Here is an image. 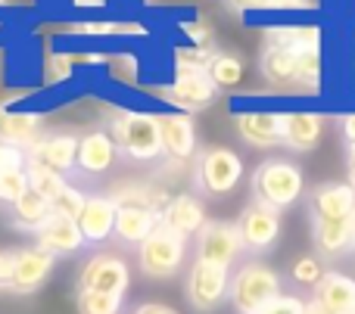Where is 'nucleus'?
<instances>
[{"mask_svg": "<svg viewBox=\"0 0 355 314\" xmlns=\"http://www.w3.org/2000/svg\"><path fill=\"white\" fill-rule=\"evenodd\" d=\"M103 131L112 137L119 153L131 162H156L159 156H166V149H162L159 116H153V112L112 109Z\"/></svg>", "mask_w": 355, "mask_h": 314, "instance_id": "obj_1", "label": "nucleus"}, {"mask_svg": "<svg viewBox=\"0 0 355 314\" xmlns=\"http://www.w3.org/2000/svg\"><path fill=\"white\" fill-rule=\"evenodd\" d=\"M284 296V277L262 259H246L231 271L227 305L237 314H259L268 302Z\"/></svg>", "mask_w": 355, "mask_h": 314, "instance_id": "obj_2", "label": "nucleus"}, {"mask_svg": "<svg viewBox=\"0 0 355 314\" xmlns=\"http://www.w3.org/2000/svg\"><path fill=\"white\" fill-rule=\"evenodd\" d=\"M252 203L268 205L275 212L293 209L306 193V178L302 168L287 159H265L252 172Z\"/></svg>", "mask_w": 355, "mask_h": 314, "instance_id": "obj_3", "label": "nucleus"}, {"mask_svg": "<svg viewBox=\"0 0 355 314\" xmlns=\"http://www.w3.org/2000/svg\"><path fill=\"white\" fill-rule=\"evenodd\" d=\"M184 265H187V240L162 224L137 246V268L150 280H172L184 271Z\"/></svg>", "mask_w": 355, "mask_h": 314, "instance_id": "obj_4", "label": "nucleus"}, {"mask_svg": "<svg viewBox=\"0 0 355 314\" xmlns=\"http://www.w3.org/2000/svg\"><path fill=\"white\" fill-rule=\"evenodd\" d=\"M227 286H231V271L215 261L193 259L184 274V299L193 311L212 314L221 305H227Z\"/></svg>", "mask_w": 355, "mask_h": 314, "instance_id": "obj_5", "label": "nucleus"}, {"mask_svg": "<svg viewBox=\"0 0 355 314\" xmlns=\"http://www.w3.org/2000/svg\"><path fill=\"white\" fill-rule=\"evenodd\" d=\"M243 159L231 147H209L196 156V190L206 196H227L243 181Z\"/></svg>", "mask_w": 355, "mask_h": 314, "instance_id": "obj_6", "label": "nucleus"}, {"mask_svg": "<svg viewBox=\"0 0 355 314\" xmlns=\"http://www.w3.org/2000/svg\"><path fill=\"white\" fill-rule=\"evenodd\" d=\"M131 268L116 252H94L78 271V293H103V296H128Z\"/></svg>", "mask_w": 355, "mask_h": 314, "instance_id": "obj_7", "label": "nucleus"}, {"mask_svg": "<svg viewBox=\"0 0 355 314\" xmlns=\"http://www.w3.org/2000/svg\"><path fill=\"white\" fill-rule=\"evenodd\" d=\"M243 255H246V249H243V240H240V230L234 221H206L202 230L196 234V259L215 261V265L234 271Z\"/></svg>", "mask_w": 355, "mask_h": 314, "instance_id": "obj_8", "label": "nucleus"}, {"mask_svg": "<svg viewBox=\"0 0 355 314\" xmlns=\"http://www.w3.org/2000/svg\"><path fill=\"white\" fill-rule=\"evenodd\" d=\"M53 268H56V259L47 255L44 249H37V246L12 249L10 252V284H6V290L16 293V296H31V293H37L50 280Z\"/></svg>", "mask_w": 355, "mask_h": 314, "instance_id": "obj_9", "label": "nucleus"}, {"mask_svg": "<svg viewBox=\"0 0 355 314\" xmlns=\"http://www.w3.org/2000/svg\"><path fill=\"white\" fill-rule=\"evenodd\" d=\"M156 93H159L168 106L184 109V116L209 109V106L218 100V87L209 78V72H181V75H175L172 84H166Z\"/></svg>", "mask_w": 355, "mask_h": 314, "instance_id": "obj_10", "label": "nucleus"}, {"mask_svg": "<svg viewBox=\"0 0 355 314\" xmlns=\"http://www.w3.org/2000/svg\"><path fill=\"white\" fill-rule=\"evenodd\" d=\"M234 224H237V230H240L243 249L252 255L268 252V249L281 240V212L268 209V205L250 203Z\"/></svg>", "mask_w": 355, "mask_h": 314, "instance_id": "obj_11", "label": "nucleus"}, {"mask_svg": "<svg viewBox=\"0 0 355 314\" xmlns=\"http://www.w3.org/2000/svg\"><path fill=\"white\" fill-rule=\"evenodd\" d=\"M309 314H352L355 311V277L343 271H327L321 284L306 299Z\"/></svg>", "mask_w": 355, "mask_h": 314, "instance_id": "obj_12", "label": "nucleus"}, {"mask_svg": "<svg viewBox=\"0 0 355 314\" xmlns=\"http://www.w3.org/2000/svg\"><path fill=\"white\" fill-rule=\"evenodd\" d=\"M355 190L343 181H327L309 193V215L312 221H352Z\"/></svg>", "mask_w": 355, "mask_h": 314, "instance_id": "obj_13", "label": "nucleus"}, {"mask_svg": "<svg viewBox=\"0 0 355 314\" xmlns=\"http://www.w3.org/2000/svg\"><path fill=\"white\" fill-rule=\"evenodd\" d=\"M35 246L44 249L47 255H53V259H69V255H78L87 243L78 230V221L50 212L47 221L35 230Z\"/></svg>", "mask_w": 355, "mask_h": 314, "instance_id": "obj_14", "label": "nucleus"}, {"mask_svg": "<svg viewBox=\"0 0 355 314\" xmlns=\"http://www.w3.org/2000/svg\"><path fill=\"white\" fill-rule=\"evenodd\" d=\"M75 156H78V134L60 131V134H44L28 149V165L50 168L66 178L69 172H75Z\"/></svg>", "mask_w": 355, "mask_h": 314, "instance_id": "obj_15", "label": "nucleus"}, {"mask_svg": "<svg viewBox=\"0 0 355 314\" xmlns=\"http://www.w3.org/2000/svg\"><path fill=\"white\" fill-rule=\"evenodd\" d=\"M259 72L275 91H296L300 93V53L284 44L268 41L259 56Z\"/></svg>", "mask_w": 355, "mask_h": 314, "instance_id": "obj_16", "label": "nucleus"}, {"mask_svg": "<svg viewBox=\"0 0 355 314\" xmlns=\"http://www.w3.org/2000/svg\"><path fill=\"white\" fill-rule=\"evenodd\" d=\"M240 140L250 143L252 149H275L281 147V112L256 109V112H237L234 116Z\"/></svg>", "mask_w": 355, "mask_h": 314, "instance_id": "obj_17", "label": "nucleus"}, {"mask_svg": "<svg viewBox=\"0 0 355 314\" xmlns=\"http://www.w3.org/2000/svg\"><path fill=\"white\" fill-rule=\"evenodd\" d=\"M324 137V118L318 112H281V147L293 153H312Z\"/></svg>", "mask_w": 355, "mask_h": 314, "instance_id": "obj_18", "label": "nucleus"}, {"mask_svg": "<svg viewBox=\"0 0 355 314\" xmlns=\"http://www.w3.org/2000/svg\"><path fill=\"white\" fill-rule=\"evenodd\" d=\"M119 159V149L112 143V137L106 134L103 128L97 131H87V134L78 137V156H75V172L81 174H106Z\"/></svg>", "mask_w": 355, "mask_h": 314, "instance_id": "obj_19", "label": "nucleus"}, {"mask_svg": "<svg viewBox=\"0 0 355 314\" xmlns=\"http://www.w3.org/2000/svg\"><path fill=\"white\" fill-rule=\"evenodd\" d=\"M206 209H202V203L193 196V193H178V196L168 199V205L162 209L159 215V224L162 228H168L172 234L184 237V240H190L202 230V224H206Z\"/></svg>", "mask_w": 355, "mask_h": 314, "instance_id": "obj_20", "label": "nucleus"}, {"mask_svg": "<svg viewBox=\"0 0 355 314\" xmlns=\"http://www.w3.org/2000/svg\"><path fill=\"white\" fill-rule=\"evenodd\" d=\"M116 212L119 205L110 196H100V193L87 196L85 209L78 215V230L87 246H100V243H106L116 234Z\"/></svg>", "mask_w": 355, "mask_h": 314, "instance_id": "obj_21", "label": "nucleus"}, {"mask_svg": "<svg viewBox=\"0 0 355 314\" xmlns=\"http://www.w3.org/2000/svg\"><path fill=\"white\" fill-rule=\"evenodd\" d=\"M159 131H162V149L175 162H187L196 153V124L190 116H184V112H162Z\"/></svg>", "mask_w": 355, "mask_h": 314, "instance_id": "obj_22", "label": "nucleus"}, {"mask_svg": "<svg viewBox=\"0 0 355 314\" xmlns=\"http://www.w3.org/2000/svg\"><path fill=\"white\" fill-rule=\"evenodd\" d=\"M159 228V215L150 209H141V205H119L116 212V240L122 246H141L153 230Z\"/></svg>", "mask_w": 355, "mask_h": 314, "instance_id": "obj_23", "label": "nucleus"}, {"mask_svg": "<svg viewBox=\"0 0 355 314\" xmlns=\"http://www.w3.org/2000/svg\"><path fill=\"white\" fill-rule=\"evenodd\" d=\"M41 116L37 112H6L0 109V143H10L28 153L41 140Z\"/></svg>", "mask_w": 355, "mask_h": 314, "instance_id": "obj_24", "label": "nucleus"}, {"mask_svg": "<svg viewBox=\"0 0 355 314\" xmlns=\"http://www.w3.org/2000/svg\"><path fill=\"white\" fill-rule=\"evenodd\" d=\"M312 243L318 259L352 252V221H312Z\"/></svg>", "mask_w": 355, "mask_h": 314, "instance_id": "obj_25", "label": "nucleus"}, {"mask_svg": "<svg viewBox=\"0 0 355 314\" xmlns=\"http://www.w3.org/2000/svg\"><path fill=\"white\" fill-rule=\"evenodd\" d=\"M50 203L44 196H37L35 190H25L16 203L10 205V221L16 230H25V234H35L44 221L50 218Z\"/></svg>", "mask_w": 355, "mask_h": 314, "instance_id": "obj_26", "label": "nucleus"}, {"mask_svg": "<svg viewBox=\"0 0 355 314\" xmlns=\"http://www.w3.org/2000/svg\"><path fill=\"white\" fill-rule=\"evenodd\" d=\"M265 35H268V41L284 44V47L296 50V53L321 47V28L312 25V22H306V25H275V28H268Z\"/></svg>", "mask_w": 355, "mask_h": 314, "instance_id": "obj_27", "label": "nucleus"}, {"mask_svg": "<svg viewBox=\"0 0 355 314\" xmlns=\"http://www.w3.org/2000/svg\"><path fill=\"white\" fill-rule=\"evenodd\" d=\"M209 78L215 81L218 91H234V87L243 84L246 78V66L237 53H225V50H215L212 62H209Z\"/></svg>", "mask_w": 355, "mask_h": 314, "instance_id": "obj_28", "label": "nucleus"}, {"mask_svg": "<svg viewBox=\"0 0 355 314\" xmlns=\"http://www.w3.org/2000/svg\"><path fill=\"white\" fill-rule=\"evenodd\" d=\"M87 56L81 53H66V50H47L44 53V66H41V78L47 87H56L62 81H69L78 68V62H85Z\"/></svg>", "mask_w": 355, "mask_h": 314, "instance_id": "obj_29", "label": "nucleus"}, {"mask_svg": "<svg viewBox=\"0 0 355 314\" xmlns=\"http://www.w3.org/2000/svg\"><path fill=\"white\" fill-rule=\"evenodd\" d=\"M25 172H28V190H35L37 196H44L47 203H53V199L69 187V178H62V174L50 172V168L25 165Z\"/></svg>", "mask_w": 355, "mask_h": 314, "instance_id": "obj_30", "label": "nucleus"}, {"mask_svg": "<svg viewBox=\"0 0 355 314\" xmlns=\"http://www.w3.org/2000/svg\"><path fill=\"white\" fill-rule=\"evenodd\" d=\"M324 274H327V268L318 255H300V259H293V265H290V284H296V286L312 293L315 286L321 284Z\"/></svg>", "mask_w": 355, "mask_h": 314, "instance_id": "obj_31", "label": "nucleus"}, {"mask_svg": "<svg viewBox=\"0 0 355 314\" xmlns=\"http://www.w3.org/2000/svg\"><path fill=\"white\" fill-rule=\"evenodd\" d=\"M215 50L209 47H193V44H187V47H175L172 59H175V72H209V62H212Z\"/></svg>", "mask_w": 355, "mask_h": 314, "instance_id": "obj_32", "label": "nucleus"}, {"mask_svg": "<svg viewBox=\"0 0 355 314\" xmlns=\"http://www.w3.org/2000/svg\"><path fill=\"white\" fill-rule=\"evenodd\" d=\"M125 296H103V293H78V314H122Z\"/></svg>", "mask_w": 355, "mask_h": 314, "instance_id": "obj_33", "label": "nucleus"}, {"mask_svg": "<svg viewBox=\"0 0 355 314\" xmlns=\"http://www.w3.org/2000/svg\"><path fill=\"white\" fill-rule=\"evenodd\" d=\"M234 12H275V10H306L309 0H227Z\"/></svg>", "mask_w": 355, "mask_h": 314, "instance_id": "obj_34", "label": "nucleus"}, {"mask_svg": "<svg viewBox=\"0 0 355 314\" xmlns=\"http://www.w3.org/2000/svg\"><path fill=\"white\" fill-rule=\"evenodd\" d=\"M85 203H87V193H81L75 184H69L66 190H62L60 196L50 203V209H53V215H62V218H72V221H78Z\"/></svg>", "mask_w": 355, "mask_h": 314, "instance_id": "obj_35", "label": "nucleus"}, {"mask_svg": "<svg viewBox=\"0 0 355 314\" xmlns=\"http://www.w3.org/2000/svg\"><path fill=\"white\" fill-rule=\"evenodd\" d=\"M25 190H28V172L25 168L0 172V203L3 205H12Z\"/></svg>", "mask_w": 355, "mask_h": 314, "instance_id": "obj_36", "label": "nucleus"}, {"mask_svg": "<svg viewBox=\"0 0 355 314\" xmlns=\"http://www.w3.org/2000/svg\"><path fill=\"white\" fill-rule=\"evenodd\" d=\"M110 75L122 84H137V56L135 53H116L110 56Z\"/></svg>", "mask_w": 355, "mask_h": 314, "instance_id": "obj_37", "label": "nucleus"}, {"mask_svg": "<svg viewBox=\"0 0 355 314\" xmlns=\"http://www.w3.org/2000/svg\"><path fill=\"white\" fill-rule=\"evenodd\" d=\"M184 35L190 37L193 47H209L212 50V44H215V28H212L209 19H190V22H184Z\"/></svg>", "mask_w": 355, "mask_h": 314, "instance_id": "obj_38", "label": "nucleus"}, {"mask_svg": "<svg viewBox=\"0 0 355 314\" xmlns=\"http://www.w3.org/2000/svg\"><path fill=\"white\" fill-rule=\"evenodd\" d=\"M259 314H309L306 311V299L300 296H290V293H284V296H277L275 302H268Z\"/></svg>", "mask_w": 355, "mask_h": 314, "instance_id": "obj_39", "label": "nucleus"}, {"mask_svg": "<svg viewBox=\"0 0 355 314\" xmlns=\"http://www.w3.org/2000/svg\"><path fill=\"white\" fill-rule=\"evenodd\" d=\"M119 25L122 22H78L69 31H75L78 37H119Z\"/></svg>", "mask_w": 355, "mask_h": 314, "instance_id": "obj_40", "label": "nucleus"}, {"mask_svg": "<svg viewBox=\"0 0 355 314\" xmlns=\"http://www.w3.org/2000/svg\"><path fill=\"white\" fill-rule=\"evenodd\" d=\"M25 165H28V153L25 149L0 143V172H12V168H25Z\"/></svg>", "mask_w": 355, "mask_h": 314, "instance_id": "obj_41", "label": "nucleus"}, {"mask_svg": "<svg viewBox=\"0 0 355 314\" xmlns=\"http://www.w3.org/2000/svg\"><path fill=\"white\" fill-rule=\"evenodd\" d=\"M128 314H178V311L166 302H141V305H135Z\"/></svg>", "mask_w": 355, "mask_h": 314, "instance_id": "obj_42", "label": "nucleus"}, {"mask_svg": "<svg viewBox=\"0 0 355 314\" xmlns=\"http://www.w3.org/2000/svg\"><path fill=\"white\" fill-rule=\"evenodd\" d=\"M340 131H343L346 147H355V112H349V116H343V122H340Z\"/></svg>", "mask_w": 355, "mask_h": 314, "instance_id": "obj_43", "label": "nucleus"}, {"mask_svg": "<svg viewBox=\"0 0 355 314\" xmlns=\"http://www.w3.org/2000/svg\"><path fill=\"white\" fill-rule=\"evenodd\" d=\"M346 184L355 190V147H346Z\"/></svg>", "mask_w": 355, "mask_h": 314, "instance_id": "obj_44", "label": "nucleus"}, {"mask_svg": "<svg viewBox=\"0 0 355 314\" xmlns=\"http://www.w3.org/2000/svg\"><path fill=\"white\" fill-rule=\"evenodd\" d=\"M10 284V252H0V290Z\"/></svg>", "mask_w": 355, "mask_h": 314, "instance_id": "obj_45", "label": "nucleus"}, {"mask_svg": "<svg viewBox=\"0 0 355 314\" xmlns=\"http://www.w3.org/2000/svg\"><path fill=\"white\" fill-rule=\"evenodd\" d=\"M69 3H72L75 10H103L110 0H69Z\"/></svg>", "mask_w": 355, "mask_h": 314, "instance_id": "obj_46", "label": "nucleus"}, {"mask_svg": "<svg viewBox=\"0 0 355 314\" xmlns=\"http://www.w3.org/2000/svg\"><path fill=\"white\" fill-rule=\"evenodd\" d=\"M352 252H355V212H352Z\"/></svg>", "mask_w": 355, "mask_h": 314, "instance_id": "obj_47", "label": "nucleus"}, {"mask_svg": "<svg viewBox=\"0 0 355 314\" xmlns=\"http://www.w3.org/2000/svg\"><path fill=\"white\" fill-rule=\"evenodd\" d=\"M352 314H355V311H352Z\"/></svg>", "mask_w": 355, "mask_h": 314, "instance_id": "obj_48", "label": "nucleus"}]
</instances>
